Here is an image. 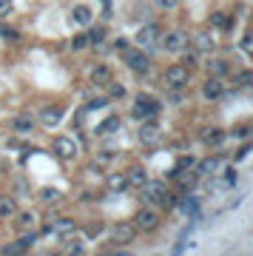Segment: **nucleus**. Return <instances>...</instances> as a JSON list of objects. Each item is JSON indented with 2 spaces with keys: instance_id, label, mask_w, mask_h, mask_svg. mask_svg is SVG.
Returning a JSON list of instances; mask_svg holds the SVG:
<instances>
[{
  "instance_id": "nucleus-1",
  "label": "nucleus",
  "mask_w": 253,
  "mask_h": 256,
  "mask_svg": "<svg viewBox=\"0 0 253 256\" xmlns=\"http://www.w3.org/2000/svg\"><path fill=\"white\" fill-rule=\"evenodd\" d=\"M160 111H162V106L156 100H151L148 94H140L134 100V117L136 120H154V117H160Z\"/></svg>"
},
{
  "instance_id": "nucleus-2",
  "label": "nucleus",
  "mask_w": 253,
  "mask_h": 256,
  "mask_svg": "<svg viewBox=\"0 0 253 256\" xmlns=\"http://www.w3.org/2000/svg\"><path fill=\"white\" fill-rule=\"evenodd\" d=\"M126 63H128V68H131L134 74H148L151 72V57L145 54L142 48H136V52L128 48L126 52Z\"/></svg>"
},
{
  "instance_id": "nucleus-3",
  "label": "nucleus",
  "mask_w": 253,
  "mask_h": 256,
  "mask_svg": "<svg viewBox=\"0 0 253 256\" xmlns=\"http://www.w3.org/2000/svg\"><path fill=\"white\" fill-rule=\"evenodd\" d=\"M160 37H162L160 26H156V23H148V26H142L140 32H136L134 43H136L140 48H151V46H156V43H160Z\"/></svg>"
},
{
  "instance_id": "nucleus-4",
  "label": "nucleus",
  "mask_w": 253,
  "mask_h": 256,
  "mask_svg": "<svg viewBox=\"0 0 253 256\" xmlns=\"http://www.w3.org/2000/svg\"><path fill=\"white\" fill-rule=\"evenodd\" d=\"M162 43H165L168 52H185V48H190V37H188V32L174 28V32H168V34L162 37Z\"/></svg>"
},
{
  "instance_id": "nucleus-5",
  "label": "nucleus",
  "mask_w": 253,
  "mask_h": 256,
  "mask_svg": "<svg viewBox=\"0 0 253 256\" xmlns=\"http://www.w3.org/2000/svg\"><path fill=\"white\" fill-rule=\"evenodd\" d=\"M134 228L136 230H156V228H160V214H156V210H151V208L136 210Z\"/></svg>"
},
{
  "instance_id": "nucleus-6",
  "label": "nucleus",
  "mask_w": 253,
  "mask_h": 256,
  "mask_svg": "<svg viewBox=\"0 0 253 256\" xmlns=\"http://www.w3.org/2000/svg\"><path fill=\"white\" fill-rule=\"evenodd\" d=\"M188 80H190L188 66H171V68L165 72V82H168L171 88H182V86H188Z\"/></svg>"
},
{
  "instance_id": "nucleus-7",
  "label": "nucleus",
  "mask_w": 253,
  "mask_h": 256,
  "mask_svg": "<svg viewBox=\"0 0 253 256\" xmlns=\"http://www.w3.org/2000/svg\"><path fill=\"white\" fill-rule=\"evenodd\" d=\"M136 137H140V142H142V146H154L156 140L162 137V128L156 126L154 120H145L142 126H140V134H136Z\"/></svg>"
},
{
  "instance_id": "nucleus-8",
  "label": "nucleus",
  "mask_w": 253,
  "mask_h": 256,
  "mask_svg": "<svg viewBox=\"0 0 253 256\" xmlns=\"http://www.w3.org/2000/svg\"><path fill=\"white\" fill-rule=\"evenodd\" d=\"M52 148H54V154L60 156V160H74V156H77V142H74L72 137H57L54 142H52Z\"/></svg>"
},
{
  "instance_id": "nucleus-9",
  "label": "nucleus",
  "mask_w": 253,
  "mask_h": 256,
  "mask_svg": "<svg viewBox=\"0 0 253 256\" xmlns=\"http://www.w3.org/2000/svg\"><path fill=\"white\" fill-rule=\"evenodd\" d=\"M111 239H114L117 245H131L136 239V228L134 225H114V228H111Z\"/></svg>"
},
{
  "instance_id": "nucleus-10",
  "label": "nucleus",
  "mask_w": 253,
  "mask_h": 256,
  "mask_svg": "<svg viewBox=\"0 0 253 256\" xmlns=\"http://www.w3.org/2000/svg\"><path fill=\"white\" fill-rule=\"evenodd\" d=\"M162 194H165V182L148 180V182L142 185V196H145V202H151V205H160V200H162Z\"/></svg>"
},
{
  "instance_id": "nucleus-11",
  "label": "nucleus",
  "mask_w": 253,
  "mask_h": 256,
  "mask_svg": "<svg viewBox=\"0 0 253 256\" xmlns=\"http://www.w3.org/2000/svg\"><path fill=\"white\" fill-rule=\"evenodd\" d=\"M60 120H63V108H60V106H46L43 111H40V122H43V126H57V122H60Z\"/></svg>"
},
{
  "instance_id": "nucleus-12",
  "label": "nucleus",
  "mask_w": 253,
  "mask_h": 256,
  "mask_svg": "<svg viewBox=\"0 0 253 256\" xmlns=\"http://www.w3.org/2000/svg\"><path fill=\"white\" fill-rule=\"evenodd\" d=\"M202 97H205L208 102L219 100V97H222V82H219L216 77H208V80H205V86H202Z\"/></svg>"
},
{
  "instance_id": "nucleus-13",
  "label": "nucleus",
  "mask_w": 253,
  "mask_h": 256,
  "mask_svg": "<svg viewBox=\"0 0 253 256\" xmlns=\"http://www.w3.org/2000/svg\"><path fill=\"white\" fill-rule=\"evenodd\" d=\"M34 239H37V234H28V236H20L18 242H12V245H6V248H3V254L14 256V254H20V250H28V248L34 245Z\"/></svg>"
},
{
  "instance_id": "nucleus-14",
  "label": "nucleus",
  "mask_w": 253,
  "mask_h": 256,
  "mask_svg": "<svg viewBox=\"0 0 253 256\" xmlns=\"http://www.w3.org/2000/svg\"><path fill=\"white\" fill-rule=\"evenodd\" d=\"M202 142L210 146V148H219L225 142V131H222V128H205V131H202Z\"/></svg>"
},
{
  "instance_id": "nucleus-15",
  "label": "nucleus",
  "mask_w": 253,
  "mask_h": 256,
  "mask_svg": "<svg viewBox=\"0 0 253 256\" xmlns=\"http://www.w3.org/2000/svg\"><path fill=\"white\" fill-rule=\"evenodd\" d=\"M91 82H94V86H108L111 82V68L108 66H94V68H91Z\"/></svg>"
},
{
  "instance_id": "nucleus-16",
  "label": "nucleus",
  "mask_w": 253,
  "mask_h": 256,
  "mask_svg": "<svg viewBox=\"0 0 253 256\" xmlns=\"http://www.w3.org/2000/svg\"><path fill=\"white\" fill-rule=\"evenodd\" d=\"M72 20L77 23V26H91V20H94V12H91L88 6H74Z\"/></svg>"
},
{
  "instance_id": "nucleus-17",
  "label": "nucleus",
  "mask_w": 253,
  "mask_h": 256,
  "mask_svg": "<svg viewBox=\"0 0 253 256\" xmlns=\"http://www.w3.org/2000/svg\"><path fill=\"white\" fill-rule=\"evenodd\" d=\"M12 128L20 131V134H32L34 131V120L28 117V114H18V117L12 120Z\"/></svg>"
},
{
  "instance_id": "nucleus-18",
  "label": "nucleus",
  "mask_w": 253,
  "mask_h": 256,
  "mask_svg": "<svg viewBox=\"0 0 253 256\" xmlns=\"http://www.w3.org/2000/svg\"><path fill=\"white\" fill-rule=\"evenodd\" d=\"M205 68H208V74H210V77H216V80H222V77L230 72V66H228L225 60H216V57H214V60H208V66H205Z\"/></svg>"
},
{
  "instance_id": "nucleus-19",
  "label": "nucleus",
  "mask_w": 253,
  "mask_h": 256,
  "mask_svg": "<svg viewBox=\"0 0 253 256\" xmlns=\"http://www.w3.org/2000/svg\"><path fill=\"white\" fill-rule=\"evenodd\" d=\"M14 214H18V202H14V196L0 194V216L6 220V216H14Z\"/></svg>"
},
{
  "instance_id": "nucleus-20",
  "label": "nucleus",
  "mask_w": 253,
  "mask_h": 256,
  "mask_svg": "<svg viewBox=\"0 0 253 256\" xmlns=\"http://www.w3.org/2000/svg\"><path fill=\"white\" fill-rule=\"evenodd\" d=\"M18 216V228L23 230V228H34L37 225V216L32 214V210H20V214H14Z\"/></svg>"
},
{
  "instance_id": "nucleus-21",
  "label": "nucleus",
  "mask_w": 253,
  "mask_h": 256,
  "mask_svg": "<svg viewBox=\"0 0 253 256\" xmlns=\"http://www.w3.org/2000/svg\"><path fill=\"white\" fill-rule=\"evenodd\" d=\"M46 230H57V234H63L66 236V234H74V222L72 220H57L54 225H48Z\"/></svg>"
},
{
  "instance_id": "nucleus-22",
  "label": "nucleus",
  "mask_w": 253,
  "mask_h": 256,
  "mask_svg": "<svg viewBox=\"0 0 253 256\" xmlns=\"http://www.w3.org/2000/svg\"><path fill=\"white\" fill-rule=\"evenodd\" d=\"M145 182H148V174H145V168H134V171L128 174V185H140V188H142Z\"/></svg>"
},
{
  "instance_id": "nucleus-23",
  "label": "nucleus",
  "mask_w": 253,
  "mask_h": 256,
  "mask_svg": "<svg viewBox=\"0 0 253 256\" xmlns=\"http://www.w3.org/2000/svg\"><path fill=\"white\" fill-rule=\"evenodd\" d=\"M210 26L214 28H230V20H228L225 12H214V14H210Z\"/></svg>"
},
{
  "instance_id": "nucleus-24",
  "label": "nucleus",
  "mask_w": 253,
  "mask_h": 256,
  "mask_svg": "<svg viewBox=\"0 0 253 256\" xmlns=\"http://www.w3.org/2000/svg\"><path fill=\"white\" fill-rule=\"evenodd\" d=\"M108 188H111V191H126V188H128V176L126 174H114L108 180Z\"/></svg>"
},
{
  "instance_id": "nucleus-25",
  "label": "nucleus",
  "mask_w": 253,
  "mask_h": 256,
  "mask_svg": "<svg viewBox=\"0 0 253 256\" xmlns=\"http://www.w3.org/2000/svg\"><path fill=\"white\" fill-rule=\"evenodd\" d=\"M117 128H120V117H108L97 128V134H111V131H117Z\"/></svg>"
},
{
  "instance_id": "nucleus-26",
  "label": "nucleus",
  "mask_w": 253,
  "mask_h": 256,
  "mask_svg": "<svg viewBox=\"0 0 253 256\" xmlns=\"http://www.w3.org/2000/svg\"><path fill=\"white\" fill-rule=\"evenodd\" d=\"M182 210H185L188 216H196V214H199V200H196V196H188V200L182 202Z\"/></svg>"
},
{
  "instance_id": "nucleus-27",
  "label": "nucleus",
  "mask_w": 253,
  "mask_h": 256,
  "mask_svg": "<svg viewBox=\"0 0 253 256\" xmlns=\"http://www.w3.org/2000/svg\"><path fill=\"white\" fill-rule=\"evenodd\" d=\"M63 250H66V254H82V242H80V239H66Z\"/></svg>"
},
{
  "instance_id": "nucleus-28",
  "label": "nucleus",
  "mask_w": 253,
  "mask_h": 256,
  "mask_svg": "<svg viewBox=\"0 0 253 256\" xmlns=\"http://www.w3.org/2000/svg\"><path fill=\"white\" fill-rule=\"evenodd\" d=\"M88 46H91L88 34H77V37L72 40V48H74V52H82V48H88Z\"/></svg>"
},
{
  "instance_id": "nucleus-29",
  "label": "nucleus",
  "mask_w": 253,
  "mask_h": 256,
  "mask_svg": "<svg viewBox=\"0 0 253 256\" xmlns=\"http://www.w3.org/2000/svg\"><path fill=\"white\" fill-rule=\"evenodd\" d=\"M88 40H91V43H102V40H106V26L91 28V32H88Z\"/></svg>"
},
{
  "instance_id": "nucleus-30",
  "label": "nucleus",
  "mask_w": 253,
  "mask_h": 256,
  "mask_svg": "<svg viewBox=\"0 0 253 256\" xmlns=\"http://www.w3.org/2000/svg\"><path fill=\"white\" fill-rule=\"evenodd\" d=\"M40 196H43L46 202H57V200H63V194L54 191V188H46V191H40Z\"/></svg>"
},
{
  "instance_id": "nucleus-31",
  "label": "nucleus",
  "mask_w": 253,
  "mask_h": 256,
  "mask_svg": "<svg viewBox=\"0 0 253 256\" xmlns=\"http://www.w3.org/2000/svg\"><path fill=\"white\" fill-rule=\"evenodd\" d=\"M111 100H122V97H126V86H122V82H114V86H111V94H108Z\"/></svg>"
},
{
  "instance_id": "nucleus-32",
  "label": "nucleus",
  "mask_w": 253,
  "mask_h": 256,
  "mask_svg": "<svg viewBox=\"0 0 253 256\" xmlns=\"http://www.w3.org/2000/svg\"><path fill=\"white\" fill-rule=\"evenodd\" d=\"M239 46H242L248 54H253V32H248V34L242 37V43H239Z\"/></svg>"
},
{
  "instance_id": "nucleus-33",
  "label": "nucleus",
  "mask_w": 253,
  "mask_h": 256,
  "mask_svg": "<svg viewBox=\"0 0 253 256\" xmlns=\"http://www.w3.org/2000/svg\"><path fill=\"white\" fill-rule=\"evenodd\" d=\"M194 165H196V160H194V156H182L180 165H176V174H180V171H185V168H194Z\"/></svg>"
},
{
  "instance_id": "nucleus-34",
  "label": "nucleus",
  "mask_w": 253,
  "mask_h": 256,
  "mask_svg": "<svg viewBox=\"0 0 253 256\" xmlns=\"http://www.w3.org/2000/svg\"><path fill=\"white\" fill-rule=\"evenodd\" d=\"M236 82H239V86H253V72H242L236 77Z\"/></svg>"
},
{
  "instance_id": "nucleus-35",
  "label": "nucleus",
  "mask_w": 253,
  "mask_h": 256,
  "mask_svg": "<svg viewBox=\"0 0 253 256\" xmlns=\"http://www.w3.org/2000/svg\"><path fill=\"white\" fill-rule=\"evenodd\" d=\"M0 34H3V37H6V40H18V32H14V28H9V26H6V23H3V26H0Z\"/></svg>"
},
{
  "instance_id": "nucleus-36",
  "label": "nucleus",
  "mask_w": 253,
  "mask_h": 256,
  "mask_svg": "<svg viewBox=\"0 0 253 256\" xmlns=\"http://www.w3.org/2000/svg\"><path fill=\"white\" fill-rule=\"evenodd\" d=\"M216 168V160H202V165H199V174H208V171H214Z\"/></svg>"
},
{
  "instance_id": "nucleus-37",
  "label": "nucleus",
  "mask_w": 253,
  "mask_h": 256,
  "mask_svg": "<svg viewBox=\"0 0 253 256\" xmlns=\"http://www.w3.org/2000/svg\"><path fill=\"white\" fill-rule=\"evenodd\" d=\"M154 3L160 9H176V6H180V0H154Z\"/></svg>"
},
{
  "instance_id": "nucleus-38",
  "label": "nucleus",
  "mask_w": 253,
  "mask_h": 256,
  "mask_svg": "<svg viewBox=\"0 0 253 256\" xmlns=\"http://www.w3.org/2000/svg\"><path fill=\"white\" fill-rule=\"evenodd\" d=\"M210 48H214V43L208 40V34H202L199 37V52H210Z\"/></svg>"
},
{
  "instance_id": "nucleus-39",
  "label": "nucleus",
  "mask_w": 253,
  "mask_h": 256,
  "mask_svg": "<svg viewBox=\"0 0 253 256\" xmlns=\"http://www.w3.org/2000/svg\"><path fill=\"white\" fill-rule=\"evenodd\" d=\"M12 12V0H0V18H6Z\"/></svg>"
},
{
  "instance_id": "nucleus-40",
  "label": "nucleus",
  "mask_w": 253,
  "mask_h": 256,
  "mask_svg": "<svg viewBox=\"0 0 253 256\" xmlns=\"http://www.w3.org/2000/svg\"><path fill=\"white\" fill-rule=\"evenodd\" d=\"M114 48H117L120 54H126V52H128V40H122V37H120L117 43H114Z\"/></svg>"
},
{
  "instance_id": "nucleus-41",
  "label": "nucleus",
  "mask_w": 253,
  "mask_h": 256,
  "mask_svg": "<svg viewBox=\"0 0 253 256\" xmlns=\"http://www.w3.org/2000/svg\"><path fill=\"white\" fill-rule=\"evenodd\" d=\"M106 102H108L106 97H97V100H91V102H88V108H102Z\"/></svg>"
},
{
  "instance_id": "nucleus-42",
  "label": "nucleus",
  "mask_w": 253,
  "mask_h": 256,
  "mask_svg": "<svg viewBox=\"0 0 253 256\" xmlns=\"http://www.w3.org/2000/svg\"><path fill=\"white\" fill-rule=\"evenodd\" d=\"M196 63V54H194V52H188V48H185V63L182 66H194Z\"/></svg>"
},
{
  "instance_id": "nucleus-43",
  "label": "nucleus",
  "mask_w": 253,
  "mask_h": 256,
  "mask_svg": "<svg viewBox=\"0 0 253 256\" xmlns=\"http://www.w3.org/2000/svg\"><path fill=\"white\" fill-rule=\"evenodd\" d=\"M100 230H102V225H88V236H100Z\"/></svg>"
},
{
  "instance_id": "nucleus-44",
  "label": "nucleus",
  "mask_w": 253,
  "mask_h": 256,
  "mask_svg": "<svg viewBox=\"0 0 253 256\" xmlns=\"http://www.w3.org/2000/svg\"><path fill=\"white\" fill-rule=\"evenodd\" d=\"M225 180H228V182H236V171H234V168H228V171H225Z\"/></svg>"
}]
</instances>
